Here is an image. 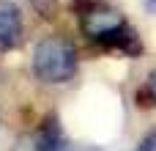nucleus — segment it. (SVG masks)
<instances>
[{
	"label": "nucleus",
	"mask_w": 156,
	"mask_h": 151,
	"mask_svg": "<svg viewBox=\"0 0 156 151\" xmlns=\"http://www.w3.org/2000/svg\"><path fill=\"white\" fill-rule=\"evenodd\" d=\"M77 72V52L69 39L52 33L33 47V74L41 83H66Z\"/></svg>",
	"instance_id": "f257e3e1"
},
{
	"label": "nucleus",
	"mask_w": 156,
	"mask_h": 151,
	"mask_svg": "<svg viewBox=\"0 0 156 151\" xmlns=\"http://www.w3.org/2000/svg\"><path fill=\"white\" fill-rule=\"evenodd\" d=\"M82 30L88 39L93 41H104L110 39L115 30H121L126 22H123V14L115 11L112 6H104V3H88L82 8V19H80Z\"/></svg>",
	"instance_id": "f03ea898"
},
{
	"label": "nucleus",
	"mask_w": 156,
	"mask_h": 151,
	"mask_svg": "<svg viewBox=\"0 0 156 151\" xmlns=\"http://www.w3.org/2000/svg\"><path fill=\"white\" fill-rule=\"evenodd\" d=\"M22 41V14L11 0H0V52L14 50Z\"/></svg>",
	"instance_id": "7ed1b4c3"
},
{
	"label": "nucleus",
	"mask_w": 156,
	"mask_h": 151,
	"mask_svg": "<svg viewBox=\"0 0 156 151\" xmlns=\"http://www.w3.org/2000/svg\"><path fill=\"white\" fill-rule=\"evenodd\" d=\"M33 151H69V143H66V138H63V132H60L55 116H49V118L41 124V129H38V135H36Z\"/></svg>",
	"instance_id": "20e7f679"
},
{
	"label": "nucleus",
	"mask_w": 156,
	"mask_h": 151,
	"mask_svg": "<svg viewBox=\"0 0 156 151\" xmlns=\"http://www.w3.org/2000/svg\"><path fill=\"white\" fill-rule=\"evenodd\" d=\"M143 99H148L151 105H156V69L148 74V83H145V91H143Z\"/></svg>",
	"instance_id": "39448f33"
},
{
	"label": "nucleus",
	"mask_w": 156,
	"mask_h": 151,
	"mask_svg": "<svg viewBox=\"0 0 156 151\" xmlns=\"http://www.w3.org/2000/svg\"><path fill=\"white\" fill-rule=\"evenodd\" d=\"M134 151H156V129H151V132L140 140V146H137Z\"/></svg>",
	"instance_id": "423d86ee"
},
{
	"label": "nucleus",
	"mask_w": 156,
	"mask_h": 151,
	"mask_svg": "<svg viewBox=\"0 0 156 151\" xmlns=\"http://www.w3.org/2000/svg\"><path fill=\"white\" fill-rule=\"evenodd\" d=\"M145 6H148L151 11H156V0H145Z\"/></svg>",
	"instance_id": "0eeeda50"
}]
</instances>
